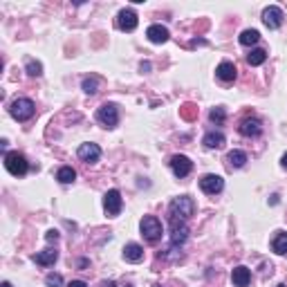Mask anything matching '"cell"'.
Masks as SVG:
<instances>
[{
  "label": "cell",
  "instance_id": "f1b7e54d",
  "mask_svg": "<svg viewBox=\"0 0 287 287\" xmlns=\"http://www.w3.org/2000/svg\"><path fill=\"white\" fill-rule=\"evenodd\" d=\"M182 115H184V119H193L195 117V106H193V103H186V106L182 108Z\"/></svg>",
  "mask_w": 287,
  "mask_h": 287
},
{
  "label": "cell",
  "instance_id": "836d02e7",
  "mask_svg": "<svg viewBox=\"0 0 287 287\" xmlns=\"http://www.w3.org/2000/svg\"><path fill=\"white\" fill-rule=\"evenodd\" d=\"M151 70V63H141V72H148Z\"/></svg>",
  "mask_w": 287,
  "mask_h": 287
},
{
  "label": "cell",
  "instance_id": "e0dca14e",
  "mask_svg": "<svg viewBox=\"0 0 287 287\" xmlns=\"http://www.w3.org/2000/svg\"><path fill=\"white\" fill-rule=\"evenodd\" d=\"M231 281H234L236 287H247L249 281H251V272H249L245 265H240V267H236L234 272H231Z\"/></svg>",
  "mask_w": 287,
  "mask_h": 287
},
{
  "label": "cell",
  "instance_id": "7c38bea8",
  "mask_svg": "<svg viewBox=\"0 0 287 287\" xmlns=\"http://www.w3.org/2000/svg\"><path fill=\"white\" fill-rule=\"evenodd\" d=\"M79 157H81L83 162H88V164H94V162H99V157H101V148H99L97 144H81V146H79Z\"/></svg>",
  "mask_w": 287,
  "mask_h": 287
},
{
  "label": "cell",
  "instance_id": "4dcf8cb0",
  "mask_svg": "<svg viewBox=\"0 0 287 287\" xmlns=\"http://www.w3.org/2000/svg\"><path fill=\"white\" fill-rule=\"evenodd\" d=\"M68 287H88L83 281H72V283H68Z\"/></svg>",
  "mask_w": 287,
  "mask_h": 287
},
{
  "label": "cell",
  "instance_id": "277c9868",
  "mask_svg": "<svg viewBox=\"0 0 287 287\" xmlns=\"http://www.w3.org/2000/svg\"><path fill=\"white\" fill-rule=\"evenodd\" d=\"M5 168L9 170L11 175H25L27 173V168H30V164H27V160H25V155H20V153H5Z\"/></svg>",
  "mask_w": 287,
  "mask_h": 287
},
{
  "label": "cell",
  "instance_id": "30bf717a",
  "mask_svg": "<svg viewBox=\"0 0 287 287\" xmlns=\"http://www.w3.org/2000/svg\"><path fill=\"white\" fill-rule=\"evenodd\" d=\"M263 23L267 25L269 30H278V27L283 25V9L276 7V5L267 7V9L263 11Z\"/></svg>",
  "mask_w": 287,
  "mask_h": 287
},
{
  "label": "cell",
  "instance_id": "ffe728a7",
  "mask_svg": "<svg viewBox=\"0 0 287 287\" xmlns=\"http://www.w3.org/2000/svg\"><path fill=\"white\" fill-rule=\"evenodd\" d=\"M56 180H59L61 184H70V182L77 180V170H74L72 166H61L59 173H56Z\"/></svg>",
  "mask_w": 287,
  "mask_h": 287
},
{
  "label": "cell",
  "instance_id": "8d00e7d4",
  "mask_svg": "<svg viewBox=\"0 0 287 287\" xmlns=\"http://www.w3.org/2000/svg\"><path fill=\"white\" fill-rule=\"evenodd\" d=\"M123 287H132V285H123Z\"/></svg>",
  "mask_w": 287,
  "mask_h": 287
},
{
  "label": "cell",
  "instance_id": "ba28073f",
  "mask_svg": "<svg viewBox=\"0 0 287 287\" xmlns=\"http://www.w3.org/2000/svg\"><path fill=\"white\" fill-rule=\"evenodd\" d=\"M170 168L177 177H186L193 170V162L189 160L186 155H173L170 157Z\"/></svg>",
  "mask_w": 287,
  "mask_h": 287
},
{
  "label": "cell",
  "instance_id": "d6a6232c",
  "mask_svg": "<svg viewBox=\"0 0 287 287\" xmlns=\"http://www.w3.org/2000/svg\"><path fill=\"white\" fill-rule=\"evenodd\" d=\"M281 166H283V168H287V153L281 157Z\"/></svg>",
  "mask_w": 287,
  "mask_h": 287
},
{
  "label": "cell",
  "instance_id": "8fae6325",
  "mask_svg": "<svg viewBox=\"0 0 287 287\" xmlns=\"http://www.w3.org/2000/svg\"><path fill=\"white\" fill-rule=\"evenodd\" d=\"M137 14L132 9H122L117 14V25H119V30H123V32H132L137 27Z\"/></svg>",
  "mask_w": 287,
  "mask_h": 287
},
{
  "label": "cell",
  "instance_id": "4316f807",
  "mask_svg": "<svg viewBox=\"0 0 287 287\" xmlns=\"http://www.w3.org/2000/svg\"><path fill=\"white\" fill-rule=\"evenodd\" d=\"M209 119L215 123H222L224 119H227V112H224V108H213V110L209 112Z\"/></svg>",
  "mask_w": 287,
  "mask_h": 287
},
{
  "label": "cell",
  "instance_id": "ac0fdd59",
  "mask_svg": "<svg viewBox=\"0 0 287 287\" xmlns=\"http://www.w3.org/2000/svg\"><path fill=\"white\" fill-rule=\"evenodd\" d=\"M56 258H59V251H54V249H45V251H39L34 256V263L41 265V267H49V265L56 263Z\"/></svg>",
  "mask_w": 287,
  "mask_h": 287
},
{
  "label": "cell",
  "instance_id": "603a6c76",
  "mask_svg": "<svg viewBox=\"0 0 287 287\" xmlns=\"http://www.w3.org/2000/svg\"><path fill=\"white\" fill-rule=\"evenodd\" d=\"M272 249H274L276 253H281V256H285V253H287V234H283V231H281V234H278L276 238H274Z\"/></svg>",
  "mask_w": 287,
  "mask_h": 287
},
{
  "label": "cell",
  "instance_id": "d4e9b609",
  "mask_svg": "<svg viewBox=\"0 0 287 287\" xmlns=\"http://www.w3.org/2000/svg\"><path fill=\"white\" fill-rule=\"evenodd\" d=\"M99 77H88V79H83V92L85 94H94L99 90Z\"/></svg>",
  "mask_w": 287,
  "mask_h": 287
},
{
  "label": "cell",
  "instance_id": "5bb4252c",
  "mask_svg": "<svg viewBox=\"0 0 287 287\" xmlns=\"http://www.w3.org/2000/svg\"><path fill=\"white\" fill-rule=\"evenodd\" d=\"M238 130H240V135H245V137H258L263 132V126H260L258 119H245L238 126Z\"/></svg>",
  "mask_w": 287,
  "mask_h": 287
},
{
  "label": "cell",
  "instance_id": "52a82bcc",
  "mask_svg": "<svg viewBox=\"0 0 287 287\" xmlns=\"http://www.w3.org/2000/svg\"><path fill=\"white\" fill-rule=\"evenodd\" d=\"M122 206H123V200L117 189H110L103 195V209H106L108 215H119L122 213Z\"/></svg>",
  "mask_w": 287,
  "mask_h": 287
},
{
  "label": "cell",
  "instance_id": "1f68e13d",
  "mask_svg": "<svg viewBox=\"0 0 287 287\" xmlns=\"http://www.w3.org/2000/svg\"><path fill=\"white\" fill-rule=\"evenodd\" d=\"M99 287H117V285H115V281H103L99 283Z\"/></svg>",
  "mask_w": 287,
  "mask_h": 287
},
{
  "label": "cell",
  "instance_id": "484cf974",
  "mask_svg": "<svg viewBox=\"0 0 287 287\" xmlns=\"http://www.w3.org/2000/svg\"><path fill=\"white\" fill-rule=\"evenodd\" d=\"M25 70H27L30 77H41V74H43V65H41L39 61H34V59H30L27 63H25Z\"/></svg>",
  "mask_w": 287,
  "mask_h": 287
},
{
  "label": "cell",
  "instance_id": "5b68a950",
  "mask_svg": "<svg viewBox=\"0 0 287 287\" xmlns=\"http://www.w3.org/2000/svg\"><path fill=\"white\" fill-rule=\"evenodd\" d=\"M97 119L99 123H103L106 128H115L119 123V108L115 103H103L97 110Z\"/></svg>",
  "mask_w": 287,
  "mask_h": 287
},
{
  "label": "cell",
  "instance_id": "e575fe53",
  "mask_svg": "<svg viewBox=\"0 0 287 287\" xmlns=\"http://www.w3.org/2000/svg\"><path fill=\"white\" fill-rule=\"evenodd\" d=\"M0 287H14V285H11V283H7V281H5V283H2V285H0Z\"/></svg>",
  "mask_w": 287,
  "mask_h": 287
},
{
  "label": "cell",
  "instance_id": "9c48e42d",
  "mask_svg": "<svg viewBox=\"0 0 287 287\" xmlns=\"http://www.w3.org/2000/svg\"><path fill=\"white\" fill-rule=\"evenodd\" d=\"M200 189L205 191V193H209V195H215V193H220V191L224 189V180L220 175L209 173V175H205L202 180H200Z\"/></svg>",
  "mask_w": 287,
  "mask_h": 287
},
{
  "label": "cell",
  "instance_id": "f546056e",
  "mask_svg": "<svg viewBox=\"0 0 287 287\" xmlns=\"http://www.w3.org/2000/svg\"><path fill=\"white\" fill-rule=\"evenodd\" d=\"M45 238H47V243H56V240H59V231H47V234H45Z\"/></svg>",
  "mask_w": 287,
  "mask_h": 287
},
{
  "label": "cell",
  "instance_id": "d590c367",
  "mask_svg": "<svg viewBox=\"0 0 287 287\" xmlns=\"http://www.w3.org/2000/svg\"><path fill=\"white\" fill-rule=\"evenodd\" d=\"M276 287H285V285H276Z\"/></svg>",
  "mask_w": 287,
  "mask_h": 287
},
{
  "label": "cell",
  "instance_id": "6da1fadb",
  "mask_svg": "<svg viewBox=\"0 0 287 287\" xmlns=\"http://www.w3.org/2000/svg\"><path fill=\"white\" fill-rule=\"evenodd\" d=\"M139 231L141 236L148 240V243H157L164 234V229H162V222L155 218V215H144L139 222Z\"/></svg>",
  "mask_w": 287,
  "mask_h": 287
},
{
  "label": "cell",
  "instance_id": "83f0119b",
  "mask_svg": "<svg viewBox=\"0 0 287 287\" xmlns=\"http://www.w3.org/2000/svg\"><path fill=\"white\" fill-rule=\"evenodd\" d=\"M45 285L47 287H61L63 285V276H61V274H47V276H45Z\"/></svg>",
  "mask_w": 287,
  "mask_h": 287
},
{
  "label": "cell",
  "instance_id": "d6986e66",
  "mask_svg": "<svg viewBox=\"0 0 287 287\" xmlns=\"http://www.w3.org/2000/svg\"><path fill=\"white\" fill-rule=\"evenodd\" d=\"M202 144H205L206 148H222L224 146V135L222 132H206L205 139H202Z\"/></svg>",
  "mask_w": 287,
  "mask_h": 287
},
{
  "label": "cell",
  "instance_id": "4fadbf2b",
  "mask_svg": "<svg viewBox=\"0 0 287 287\" xmlns=\"http://www.w3.org/2000/svg\"><path fill=\"white\" fill-rule=\"evenodd\" d=\"M146 36H148V41H151V43L162 45V43H166V41H168V30H166V27H162V25H151V27L146 30Z\"/></svg>",
  "mask_w": 287,
  "mask_h": 287
},
{
  "label": "cell",
  "instance_id": "2e32d148",
  "mask_svg": "<svg viewBox=\"0 0 287 287\" xmlns=\"http://www.w3.org/2000/svg\"><path fill=\"white\" fill-rule=\"evenodd\" d=\"M123 258H126L128 263H139V260H144V249H141V245L128 243L123 247Z\"/></svg>",
  "mask_w": 287,
  "mask_h": 287
},
{
  "label": "cell",
  "instance_id": "74e56055",
  "mask_svg": "<svg viewBox=\"0 0 287 287\" xmlns=\"http://www.w3.org/2000/svg\"><path fill=\"white\" fill-rule=\"evenodd\" d=\"M153 287H160V285H153Z\"/></svg>",
  "mask_w": 287,
  "mask_h": 287
},
{
  "label": "cell",
  "instance_id": "44dd1931",
  "mask_svg": "<svg viewBox=\"0 0 287 287\" xmlns=\"http://www.w3.org/2000/svg\"><path fill=\"white\" fill-rule=\"evenodd\" d=\"M227 162H229V166L240 168V166H245V162H247V153H243V151H231L227 155Z\"/></svg>",
  "mask_w": 287,
  "mask_h": 287
},
{
  "label": "cell",
  "instance_id": "7402d4cb",
  "mask_svg": "<svg viewBox=\"0 0 287 287\" xmlns=\"http://www.w3.org/2000/svg\"><path fill=\"white\" fill-rule=\"evenodd\" d=\"M265 61H267V52H265V49H251V52L247 54L249 65H263Z\"/></svg>",
  "mask_w": 287,
  "mask_h": 287
},
{
  "label": "cell",
  "instance_id": "7a4b0ae2",
  "mask_svg": "<svg viewBox=\"0 0 287 287\" xmlns=\"http://www.w3.org/2000/svg\"><path fill=\"white\" fill-rule=\"evenodd\" d=\"M9 115L16 122H27V119L34 117V101L32 99H16L9 106Z\"/></svg>",
  "mask_w": 287,
  "mask_h": 287
},
{
  "label": "cell",
  "instance_id": "9a60e30c",
  "mask_svg": "<svg viewBox=\"0 0 287 287\" xmlns=\"http://www.w3.org/2000/svg\"><path fill=\"white\" fill-rule=\"evenodd\" d=\"M215 77L220 79V81L229 83L236 79V65L231 63V61H222V63L218 65V70H215Z\"/></svg>",
  "mask_w": 287,
  "mask_h": 287
},
{
  "label": "cell",
  "instance_id": "8992f818",
  "mask_svg": "<svg viewBox=\"0 0 287 287\" xmlns=\"http://www.w3.org/2000/svg\"><path fill=\"white\" fill-rule=\"evenodd\" d=\"M168 222H170V240H173V245H175V247L184 245L186 238H189V227L184 224V220L170 215Z\"/></svg>",
  "mask_w": 287,
  "mask_h": 287
},
{
  "label": "cell",
  "instance_id": "3957f363",
  "mask_svg": "<svg viewBox=\"0 0 287 287\" xmlns=\"http://www.w3.org/2000/svg\"><path fill=\"white\" fill-rule=\"evenodd\" d=\"M195 211V202L193 198H189V195H180V198H175L173 202H170V215H175V218H191Z\"/></svg>",
  "mask_w": 287,
  "mask_h": 287
},
{
  "label": "cell",
  "instance_id": "cb8c5ba5",
  "mask_svg": "<svg viewBox=\"0 0 287 287\" xmlns=\"http://www.w3.org/2000/svg\"><path fill=\"white\" fill-rule=\"evenodd\" d=\"M258 39H260L258 30H245L240 34V45H253V43H258Z\"/></svg>",
  "mask_w": 287,
  "mask_h": 287
}]
</instances>
